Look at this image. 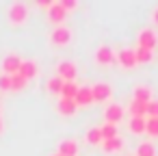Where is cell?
I'll use <instances>...</instances> for the list:
<instances>
[{
  "instance_id": "31",
  "label": "cell",
  "mask_w": 158,
  "mask_h": 156,
  "mask_svg": "<svg viewBox=\"0 0 158 156\" xmlns=\"http://www.w3.org/2000/svg\"><path fill=\"white\" fill-rule=\"evenodd\" d=\"M152 18H154V22H156V24H158V9H156V11H154V15H152Z\"/></svg>"
},
{
  "instance_id": "20",
  "label": "cell",
  "mask_w": 158,
  "mask_h": 156,
  "mask_svg": "<svg viewBox=\"0 0 158 156\" xmlns=\"http://www.w3.org/2000/svg\"><path fill=\"white\" fill-rule=\"evenodd\" d=\"M136 156H156V145L152 141H143L136 147Z\"/></svg>"
},
{
  "instance_id": "29",
  "label": "cell",
  "mask_w": 158,
  "mask_h": 156,
  "mask_svg": "<svg viewBox=\"0 0 158 156\" xmlns=\"http://www.w3.org/2000/svg\"><path fill=\"white\" fill-rule=\"evenodd\" d=\"M65 11H72V9H76L78 7V0H61V2H59Z\"/></svg>"
},
{
  "instance_id": "10",
  "label": "cell",
  "mask_w": 158,
  "mask_h": 156,
  "mask_svg": "<svg viewBox=\"0 0 158 156\" xmlns=\"http://www.w3.org/2000/svg\"><path fill=\"white\" fill-rule=\"evenodd\" d=\"M74 102H76V106L80 108H87V106H93V95H91V87H80L78 89V93H76V98H74Z\"/></svg>"
},
{
  "instance_id": "8",
  "label": "cell",
  "mask_w": 158,
  "mask_h": 156,
  "mask_svg": "<svg viewBox=\"0 0 158 156\" xmlns=\"http://www.w3.org/2000/svg\"><path fill=\"white\" fill-rule=\"evenodd\" d=\"M95 61L100 63V65H110V63H115L117 59H115V52H113V48L110 46H100L98 50H95Z\"/></svg>"
},
{
  "instance_id": "24",
  "label": "cell",
  "mask_w": 158,
  "mask_h": 156,
  "mask_svg": "<svg viewBox=\"0 0 158 156\" xmlns=\"http://www.w3.org/2000/svg\"><path fill=\"white\" fill-rule=\"evenodd\" d=\"M26 82H28V80H24L20 74H13V76H11V91H22V89L26 87Z\"/></svg>"
},
{
  "instance_id": "15",
  "label": "cell",
  "mask_w": 158,
  "mask_h": 156,
  "mask_svg": "<svg viewBox=\"0 0 158 156\" xmlns=\"http://www.w3.org/2000/svg\"><path fill=\"white\" fill-rule=\"evenodd\" d=\"M130 115L132 117H147V102H139V100H132L130 106H128Z\"/></svg>"
},
{
  "instance_id": "9",
  "label": "cell",
  "mask_w": 158,
  "mask_h": 156,
  "mask_svg": "<svg viewBox=\"0 0 158 156\" xmlns=\"http://www.w3.org/2000/svg\"><path fill=\"white\" fill-rule=\"evenodd\" d=\"M20 65H22V59H20L18 54H9V57L2 59V74L13 76V74H18Z\"/></svg>"
},
{
  "instance_id": "19",
  "label": "cell",
  "mask_w": 158,
  "mask_h": 156,
  "mask_svg": "<svg viewBox=\"0 0 158 156\" xmlns=\"http://www.w3.org/2000/svg\"><path fill=\"white\" fill-rule=\"evenodd\" d=\"M100 145H102V150H104V152H108V154H110V152H119V150L123 147V141H121L119 137H115V139H106V141H102Z\"/></svg>"
},
{
  "instance_id": "13",
  "label": "cell",
  "mask_w": 158,
  "mask_h": 156,
  "mask_svg": "<svg viewBox=\"0 0 158 156\" xmlns=\"http://www.w3.org/2000/svg\"><path fill=\"white\" fill-rule=\"evenodd\" d=\"M65 15H67V11H65L59 2H52V7L48 9V20L54 22V24H61V22L65 20Z\"/></svg>"
},
{
  "instance_id": "2",
  "label": "cell",
  "mask_w": 158,
  "mask_h": 156,
  "mask_svg": "<svg viewBox=\"0 0 158 156\" xmlns=\"http://www.w3.org/2000/svg\"><path fill=\"white\" fill-rule=\"evenodd\" d=\"M104 119H106V124L117 126V124L123 119V106L117 104V102H108L106 108H104Z\"/></svg>"
},
{
  "instance_id": "30",
  "label": "cell",
  "mask_w": 158,
  "mask_h": 156,
  "mask_svg": "<svg viewBox=\"0 0 158 156\" xmlns=\"http://www.w3.org/2000/svg\"><path fill=\"white\" fill-rule=\"evenodd\" d=\"M2 130H5V121H2V117H0V134H2Z\"/></svg>"
},
{
  "instance_id": "12",
  "label": "cell",
  "mask_w": 158,
  "mask_h": 156,
  "mask_svg": "<svg viewBox=\"0 0 158 156\" xmlns=\"http://www.w3.org/2000/svg\"><path fill=\"white\" fill-rule=\"evenodd\" d=\"M59 154L61 156H78V143L74 139H63L59 143Z\"/></svg>"
},
{
  "instance_id": "11",
  "label": "cell",
  "mask_w": 158,
  "mask_h": 156,
  "mask_svg": "<svg viewBox=\"0 0 158 156\" xmlns=\"http://www.w3.org/2000/svg\"><path fill=\"white\" fill-rule=\"evenodd\" d=\"M18 74H20L24 80H31V78H35V76L39 74V67H37V63H35V61H22V65H20V70H18Z\"/></svg>"
},
{
  "instance_id": "3",
  "label": "cell",
  "mask_w": 158,
  "mask_h": 156,
  "mask_svg": "<svg viewBox=\"0 0 158 156\" xmlns=\"http://www.w3.org/2000/svg\"><path fill=\"white\" fill-rule=\"evenodd\" d=\"M115 59H117V63L123 67V70H134L139 63H136V54H134V50L132 48H123V50H119L117 54H115Z\"/></svg>"
},
{
  "instance_id": "17",
  "label": "cell",
  "mask_w": 158,
  "mask_h": 156,
  "mask_svg": "<svg viewBox=\"0 0 158 156\" xmlns=\"http://www.w3.org/2000/svg\"><path fill=\"white\" fill-rule=\"evenodd\" d=\"M78 85H76V80H72V82H63V87H61V98H67V100H74L76 98V93H78Z\"/></svg>"
},
{
  "instance_id": "18",
  "label": "cell",
  "mask_w": 158,
  "mask_h": 156,
  "mask_svg": "<svg viewBox=\"0 0 158 156\" xmlns=\"http://www.w3.org/2000/svg\"><path fill=\"white\" fill-rule=\"evenodd\" d=\"M128 128L132 134H143L145 132V117H130Z\"/></svg>"
},
{
  "instance_id": "25",
  "label": "cell",
  "mask_w": 158,
  "mask_h": 156,
  "mask_svg": "<svg viewBox=\"0 0 158 156\" xmlns=\"http://www.w3.org/2000/svg\"><path fill=\"white\" fill-rule=\"evenodd\" d=\"M46 87H48V91H50V93H61V87H63V80H61L59 76H52V78L48 80V85H46Z\"/></svg>"
},
{
  "instance_id": "23",
  "label": "cell",
  "mask_w": 158,
  "mask_h": 156,
  "mask_svg": "<svg viewBox=\"0 0 158 156\" xmlns=\"http://www.w3.org/2000/svg\"><path fill=\"white\" fill-rule=\"evenodd\" d=\"M145 132L149 137H158V117H145Z\"/></svg>"
},
{
  "instance_id": "21",
  "label": "cell",
  "mask_w": 158,
  "mask_h": 156,
  "mask_svg": "<svg viewBox=\"0 0 158 156\" xmlns=\"http://www.w3.org/2000/svg\"><path fill=\"white\" fill-rule=\"evenodd\" d=\"M100 132H102V141L119 137V134H117V126H113V124H106V121H104V124L100 126Z\"/></svg>"
},
{
  "instance_id": "27",
  "label": "cell",
  "mask_w": 158,
  "mask_h": 156,
  "mask_svg": "<svg viewBox=\"0 0 158 156\" xmlns=\"http://www.w3.org/2000/svg\"><path fill=\"white\" fill-rule=\"evenodd\" d=\"M0 91H11V76L0 74Z\"/></svg>"
},
{
  "instance_id": "5",
  "label": "cell",
  "mask_w": 158,
  "mask_h": 156,
  "mask_svg": "<svg viewBox=\"0 0 158 156\" xmlns=\"http://www.w3.org/2000/svg\"><path fill=\"white\" fill-rule=\"evenodd\" d=\"M91 95H93V102H108L113 95V87L108 82H95L91 85Z\"/></svg>"
},
{
  "instance_id": "14",
  "label": "cell",
  "mask_w": 158,
  "mask_h": 156,
  "mask_svg": "<svg viewBox=\"0 0 158 156\" xmlns=\"http://www.w3.org/2000/svg\"><path fill=\"white\" fill-rule=\"evenodd\" d=\"M56 111H59L61 115H65V117H69V115H74V113L78 111V106H76V102H74V100H67V98H61V100L56 102Z\"/></svg>"
},
{
  "instance_id": "32",
  "label": "cell",
  "mask_w": 158,
  "mask_h": 156,
  "mask_svg": "<svg viewBox=\"0 0 158 156\" xmlns=\"http://www.w3.org/2000/svg\"><path fill=\"white\" fill-rule=\"evenodd\" d=\"M52 156H61V154H59V152H56V154H52Z\"/></svg>"
},
{
  "instance_id": "28",
  "label": "cell",
  "mask_w": 158,
  "mask_h": 156,
  "mask_svg": "<svg viewBox=\"0 0 158 156\" xmlns=\"http://www.w3.org/2000/svg\"><path fill=\"white\" fill-rule=\"evenodd\" d=\"M147 117H158V100L147 102Z\"/></svg>"
},
{
  "instance_id": "33",
  "label": "cell",
  "mask_w": 158,
  "mask_h": 156,
  "mask_svg": "<svg viewBox=\"0 0 158 156\" xmlns=\"http://www.w3.org/2000/svg\"><path fill=\"white\" fill-rule=\"evenodd\" d=\"M0 108H2V106H0Z\"/></svg>"
},
{
  "instance_id": "6",
  "label": "cell",
  "mask_w": 158,
  "mask_h": 156,
  "mask_svg": "<svg viewBox=\"0 0 158 156\" xmlns=\"http://www.w3.org/2000/svg\"><path fill=\"white\" fill-rule=\"evenodd\" d=\"M50 41L54 46H67L72 41V31L67 26H56L52 33H50Z\"/></svg>"
},
{
  "instance_id": "22",
  "label": "cell",
  "mask_w": 158,
  "mask_h": 156,
  "mask_svg": "<svg viewBox=\"0 0 158 156\" xmlns=\"http://www.w3.org/2000/svg\"><path fill=\"white\" fill-rule=\"evenodd\" d=\"M85 141L91 143V145H100V143H102V132H100V128H89L87 134H85Z\"/></svg>"
},
{
  "instance_id": "4",
  "label": "cell",
  "mask_w": 158,
  "mask_h": 156,
  "mask_svg": "<svg viewBox=\"0 0 158 156\" xmlns=\"http://www.w3.org/2000/svg\"><path fill=\"white\" fill-rule=\"evenodd\" d=\"M56 74H59V78H61L63 82L76 80V74H78L76 63H72V61H61V63L56 65Z\"/></svg>"
},
{
  "instance_id": "26",
  "label": "cell",
  "mask_w": 158,
  "mask_h": 156,
  "mask_svg": "<svg viewBox=\"0 0 158 156\" xmlns=\"http://www.w3.org/2000/svg\"><path fill=\"white\" fill-rule=\"evenodd\" d=\"M134 54H136V63H149V61H152V57H154L149 50H143V48H136V50H134Z\"/></svg>"
},
{
  "instance_id": "7",
  "label": "cell",
  "mask_w": 158,
  "mask_h": 156,
  "mask_svg": "<svg viewBox=\"0 0 158 156\" xmlns=\"http://www.w3.org/2000/svg\"><path fill=\"white\" fill-rule=\"evenodd\" d=\"M156 41H158V37H156V33L152 31V28H143L141 33H139V46L136 48H143V50H154L156 48Z\"/></svg>"
},
{
  "instance_id": "16",
  "label": "cell",
  "mask_w": 158,
  "mask_h": 156,
  "mask_svg": "<svg viewBox=\"0 0 158 156\" xmlns=\"http://www.w3.org/2000/svg\"><path fill=\"white\" fill-rule=\"evenodd\" d=\"M132 100H139V102H149L152 100V89L147 85H136L134 87V98Z\"/></svg>"
},
{
  "instance_id": "1",
  "label": "cell",
  "mask_w": 158,
  "mask_h": 156,
  "mask_svg": "<svg viewBox=\"0 0 158 156\" xmlns=\"http://www.w3.org/2000/svg\"><path fill=\"white\" fill-rule=\"evenodd\" d=\"M7 18L11 24H24L28 20V7L24 2H20V0H15V2H11L7 7Z\"/></svg>"
}]
</instances>
